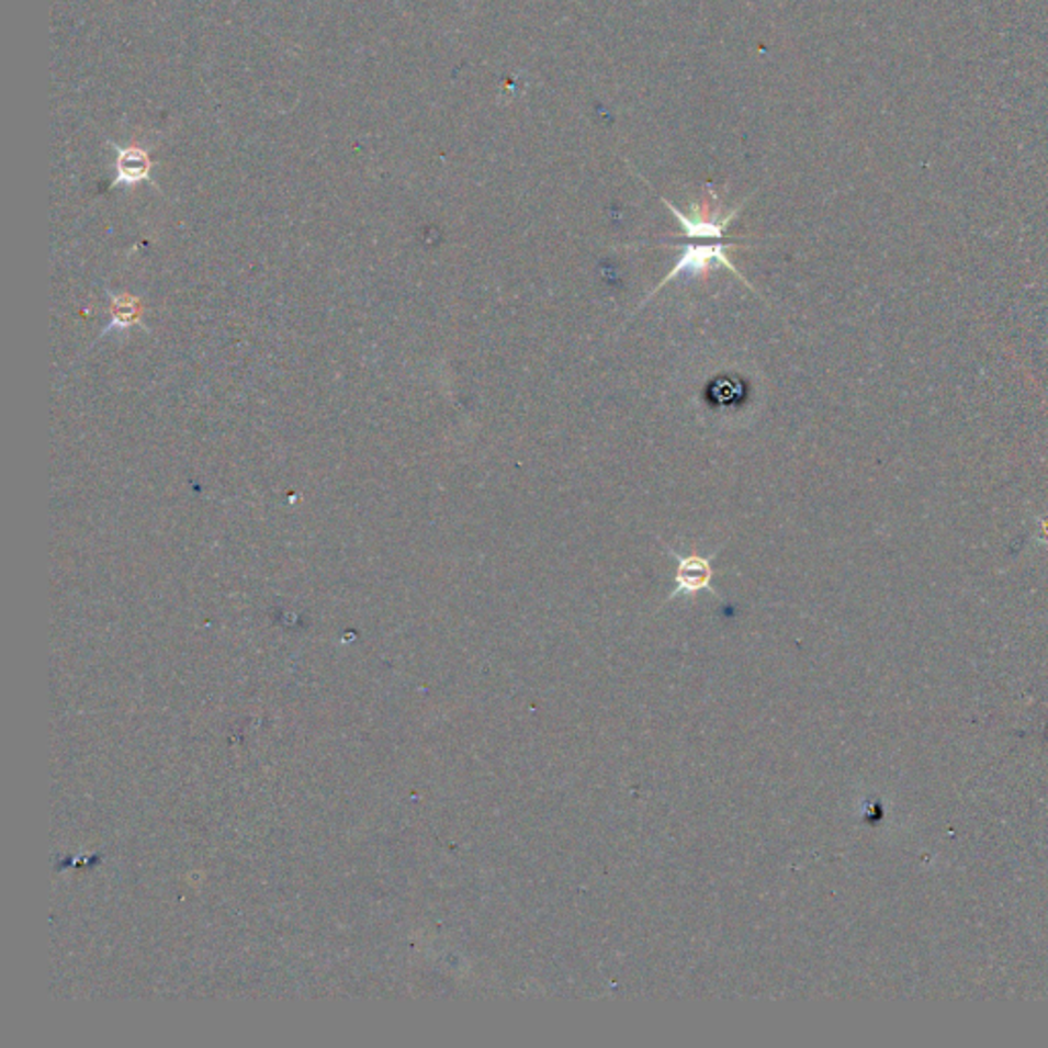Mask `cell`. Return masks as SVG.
Wrapping results in <instances>:
<instances>
[{
  "label": "cell",
  "instance_id": "obj_5",
  "mask_svg": "<svg viewBox=\"0 0 1048 1048\" xmlns=\"http://www.w3.org/2000/svg\"><path fill=\"white\" fill-rule=\"evenodd\" d=\"M148 168L150 162L144 154L127 150L117 160V183H139L142 179L148 177Z\"/></svg>",
  "mask_w": 1048,
  "mask_h": 1048
},
{
  "label": "cell",
  "instance_id": "obj_1",
  "mask_svg": "<svg viewBox=\"0 0 1048 1048\" xmlns=\"http://www.w3.org/2000/svg\"><path fill=\"white\" fill-rule=\"evenodd\" d=\"M740 246H744V244H728L721 243V240H717L714 244H686L683 248V252H680V257L676 260V264L672 267V271L643 297V302L638 305V309L629 316V319L633 318L639 309H643V307L647 305V302H652V297H654L655 293H660V291L664 289V285H668L669 281H674L676 277H683V274H690V277L707 274L709 273V269H711V264H723L733 277H737L742 283H745V288L750 289V291H754V293H758L756 288L745 279V274L740 273L737 267L733 264V260L730 259V250L740 248ZM758 295H760V293H758Z\"/></svg>",
  "mask_w": 1048,
  "mask_h": 1048
},
{
  "label": "cell",
  "instance_id": "obj_3",
  "mask_svg": "<svg viewBox=\"0 0 1048 1048\" xmlns=\"http://www.w3.org/2000/svg\"><path fill=\"white\" fill-rule=\"evenodd\" d=\"M662 201L668 205L669 212L674 213V217H676L678 224L683 226L684 234H686L688 238H697V240H700V238H705V240H707V238L721 240L723 234H725V229L730 228L731 222L737 217V213L742 212L745 205V203L737 205L733 212L723 215V217H711V215H705V213H697V210H695L692 215H684L676 205L669 203L668 199L662 198Z\"/></svg>",
  "mask_w": 1048,
  "mask_h": 1048
},
{
  "label": "cell",
  "instance_id": "obj_4",
  "mask_svg": "<svg viewBox=\"0 0 1048 1048\" xmlns=\"http://www.w3.org/2000/svg\"><path fill=\"white\" fill-rule=\"evenodd\" d=\"M142 314H144V305L137 300L136 295H129V293L113 295L111 293V324L106 326L103 335H109L113 330L122 333V330H127L132 326H139Z\"/></svg>",
  "mask_w": 1048,
  "mask_h": 1048
},
{
  "label": "cell",
  "instance_id": "obj_2",
  "mask_svg": "<svg viewBox=\"0 0 1048 1048\" xmlns=\"http://www.w3.org/2000/svg\"><path fill=\"white\" fill-rule=\"evenodd\" d=\"M668 553L678 562L676 570V588L672 590L666 602H672L678 596H692L697 593H711L714 598H721L713 586V560L721 553V548L714 549L709 555H680L674 549L668 548Z\"/></svg>",
  "mask_w": 1048,
  "mask_h": 1048
}]
</instances>
